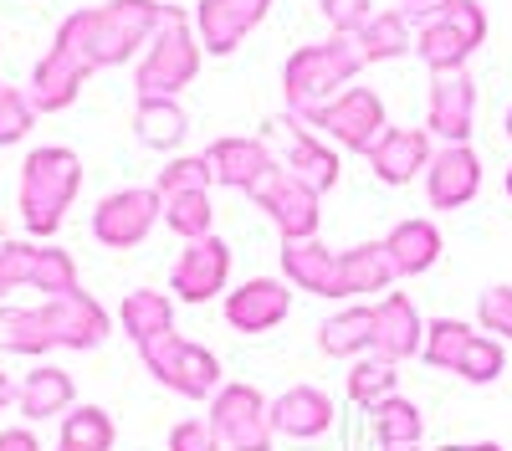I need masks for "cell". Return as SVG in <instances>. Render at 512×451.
I'll return each instance as SVG.
<instances>
[{
    "label": "cell",
    "mask_w": 512,
    "mask_h": 451,
    "mask_svg": "<svg viewBox=\"0 0 512 451\" xmlns=\"http://www.w3.org/2000/svg\"><path fill=\"white\" fill-rule=\"evenodd\" d=\"M16 390H21V385H11V375H6V369H0V410H6V405L16 400Z\"/></svg>",
    "instance_id": "cell-46"
},
{
    "label": "cell",
    "mask_w": 512,
    "mask_h": 451,
    "mask_svg": "<svg viewBox=\"0 0 512 451\" xmlns=\"http://www.w3.org/2000/svg\"><path fill=\"white\" fill-rule=\"evenodd\" d=\"M185 134H190V113H185L180 98H139L134 103V139L144 149L169 154V149L185 144Z\"/></svg>",
    "instance_id": "cell-29"
},
{
    "label": "cell",
    "mask_w": 512,
    "mask_h": 451,
    "mask_svg": "<svg viewBox=\"0 0 512 451\" xmlns=\"http://www.w3.org/2000/svg\"><path fill=\"white\" fill-rule=\"evenodd\" d=\"M364 72V52L354 36H328V41H308L282 62V98L292 113L318 108L328 98H338L344 88H354V77Z\"/></svg>",
    "instance_id": "cell-3"
},
{
    "label": "cell",
    "mask_w": 512,
    "mask_h": 451,
    "mask_svg": "<svg viewBox=\"0 0 512 451\" xmlns=\"http://www.w3.org/2000/svg\"><path fill=\"white\" fill-rule=\"evenodd\" d=\"M369 426L379 446H420L425 441V410L405 395H390L369 410Z\"/></svg>",
    "instance_id": "cell-32"
},
{
    "label": "cell",
    "mask_w": 512,
    "mask_h": 451,
    "mask_svg": "<svg viewBox=\"0 0 512 451\" xmlns=\"http://www.w3.org/2000/svg\"><path fill=\"white\" fill-rule=\"evenodd\" d=\"M502 134H507V139H512V108H507V113H502Z\"/></svg>",
    "instance_id": "cell-48"
},
{
    "label": "cell",
    "mask_w": 512,
    "mask_h": 451,
    "mask_svg": "<svg viewBox=\"0 0 512 451\" xmlns=\"http://www.w3.org/2000/svg\"><path fill=\"white\" fill-rule=\"evenodd\" d=\"M57 451H67V446H57Z\"/></svg>",
    "instance_id": "cell-53"
},
{
    "label": "cell",
    "mask_w": 512,
    "mask_h": 451,
    "mask_svg": "<svg viewBox=\"0 0 512 451\" xmlns=\"http://www.w3.org/2000/svg\"><path fill=\"white\" fill-rule=\"evenodd\" d=\"M415 21V57L436 72H461L472 52L487 41V11L482 0H441V6L410 16Z\"/></svg>",
    "instance_id": "cell-5"
},
{
    "label": "cell",
    "mask_w": 512,
    "mask_h": 451,
    "mask_svg": "<svg viewBox=\"0 0 512 451\" xmlns=\"http://www.w3.org/2000/svg\"><path fill=\"white\" fill-rule=\"evenodd\" d=\"M118 323L139 349V344H149V339L175 328V298L154 293V287H134V293H123V303H118Z\"/></svg>",
    "instance_id": "cell-30"
},
{
    "label": "cell",
    "mask_w": 512,
    "mask_h": 451,
    "mask_svg": "<svg viewBox=\"0 0 512 451\" xmlns=\"http://www.w3.org/2000/svg\"><path fill=\"white\" fill-rule=\"evenodd\" d=\"M159 21H164L159 0H108V6H82V11H72L57 26L52 47L72 52L88 72H103V67L134 62V52L144 57Z\"/></svg>",
    "instance_id": "cell-1"
},
{
    "label": "cell",
    "mask_w": 512,
    "mask_h": 451,
    "mask_svg": "<svg viewBox=\"0 0 512 451\" xmlns=\"http://www.w3.org/2000/svg\"><path fill=\"white\" fill-rule=\"evenodd\" d=\"M502 185H507V200H512V164H507V175H502Z\"/></svg>",
    "instance_id": "cell-50"
},
{
    "label": "cell",
    "mask_w": 512,
    "mask_h": 451,
    "mask_svg": "<svg viewBox=\"0 0 512 451\" xmlns=\"http://www.w3.org/2000/svg\"><path fill=\"white\" fill-rule=\"evenodd\" d=\"M11 293V282H6V272H0V298H6Z\"/></svg>",
    "instance_id": "cell-51"
},
{
    "label": "cell",
    "mask_w": 512,
    "mask_h": 451,
    "mask_svg": "<svg viewBox=\"0 0 512 451\" xmlns=\"http://www.w3.org/2000/svg\"><path fill=\"white\" fill-rule=\"evenodd\" d=\"M47 323H52V339L57 349H98L108 334H113V313L93 298V293H62V298H47Z\"/></svg>",
    "instance_id": "cell-19"
},
{
    "label": "cell",
    "mask_w": 512,
    "mask_h": 451,
    "mask_svg": "<svg viewBox=\"0 0 512 451\" xmlns=\"http://www.w3.org/2000/svg\"><path fill=\"white\" fill-rule=\"evenodd\" d=\"M0 451H41V441L31 426H11V431H0Z\"/></svg>",
    "instance_id": "cell-44"
},
{
    "label": "cell",
    "mask_w": 512,
    "mask_h": 451,
    "mask_svg": "<svg viewBox=\"0 0 512 451\" xmlns=\"http://www.w3.org/2000/svg\"><path fill=\"white\" fill-rule=\"evenodd\" d=\"M205 164H210V185H221V190H241L251 195V185L262 180L272 170V144L267 139H256V134H226L205 149Z\"/></svg>",
    "instance_id": "cell-21"
},
{
    "label": "cell",
    "mask_w": 512,
    "mask_h": 451,
    "mask_svg": "<svg viewBox=\"0 0 512 451\" xmlns=\"http://www.w3.org/2000/svg\"><path fill=\"white\" fill-rule=\"evenodd\" d=\"M359 41V52H364V67L374 62H400L415 52V21L405 11H374L369 26L354 36Z\"/></svg>",
    "instance_id": "cell-31"
},
{
    "label": "cell",
    "mask_w": 512,
    "mask_h": 451,
    "mask_svg": "<svg viewBox=\"0 0 512 451\" xmlns=\"http://www.w3.org/2000/svg\"><path fill=\"white\" fill-rule=\"evenodd\" d=\"M384 252L395 262V277H425L441 262L446 236L431 216H405V221L390 226V236H384Z\"/></svg>",
    "instance_id": "cell-24"
},
{
    "label": "cell",
    "mask_w": 512,
    "mask_h": 451,
    "mask_svg": "<svg viewBox=\"0 0 512 451\" xmlns=\"http://www.w3.org/2000/svg\"><path fill=\"white\" fill-rule=\"evenodd\" d=\"M472 334H477V328L461 323V318H425V349H420V359L431 369H441V375H456V359L466 354Z\"/></svg>",
    "instance_id": "cell-37"
},
{
    "label": "cell",
    "mask_w": 512,
    "mask_h": 451,
    "mask_svg": "<svg viewBox=\"0 0 512 451\" xmlns=\"http://www.w3.org/2000/svg\"><path fill=\"white\" fill-rule=\"evenodd\" d=\"M318 349L328 359H359V354H374V303H349L318 323Z\"/></svg>",
    "instance_id": "cell-27"
},
{
    "label": "cell",
    "mask_w": 512,
    "mask_h": 451,
    "mask_svg": "<svg viewBox=\"0 0 512 451\" xmlns=\"http://www.w3.org/2000/svg\"><path fill=\"white\" fill-rule=\"evenodd\" d=\"M16 405H21L26 421H52V416H67V410L77 405V385H72L67 369L36 364L31 375L21 380V390H16Z\"/></svg>",
    "instance_id": "cell-28"
},
{
    "label": "cell",
    "mask_w": 512,
    "mask_h": 451,
    "mask_svg": "<svg viewBox=\"0 0 512 451\" xmlns=\"http://www.w3.org/2000/svg\"><path fill=\"white\" fill-rule=\"evenodd\" d=\"M159 195H190V190H210V164L205 154H175L154 180Z\"/></svg>",
    "instance_id": "cell-39"
},
{
    "label": "cell",
    "mask_w": 512,
    "mask_h": 451,
    "mask_svg": "<svg viewBox=\"0 0 512 451\" xmlns=\"http://www.w3.org/2000/svg\"><path fill=\"white\" fill-rule=\"evenodd\" d=\"M338 277H344V298H384L400 282L384 241H359L349 252H338Z\"/></svg>",
    "instance_id": "cell-26"
},
{
    "label": "cell",
    "mask_w": 512,
    "mask_h": 451,
    "mask_svg": "<svg viewBox=\"0 0 512 451\" xmlns=\"http://www.w3.org/2000/svg\"><path fill=\"white\" fill-rule=\"evenodd\" d=\"M82 190V159L62 144H41L26 154L21 164V185H16V200H21V221L31 236L52 241L72 211V200Z\"/></svg>",
    "instance_id": "cell-2"
},
{
    "label": "cell",
    "mask_w": 512,
    "mask_h": 451,
    "mask_svg": "<svg viewBox=\"0 0 512 451\" xmlns=\"http://www.w3.org/2000/svg\"><path fill=\"white\" fill-rule=\"evenodd\" d=\"M93 72L82 67L72 52H62V47H52L47 57H41L36 67H31V108L36 113H62V108H72L77 103V93H82V82H88Z\"/></svg>",
    "instance_id": "cell-25"
},
{
    "label": "cell",
    "mask_w": 512,
    "mask_h": 451,
    "mask_svg": "<svg viewBox=\"0 0 512 451\" xmlns=\"http://www.w3.org/2000/svg\"><path fill=\"white\" fill-rule=\"evenodd\" d=\"M210 426L226 441V451H272L277 426H272V395H262L246 380H226L210 395Z\"/></svg>",
    "instance_id": "cell-8"
},
{
    "label": "cell",
    "mask_w": 512,
    "mask_h": 451,
    "mask_svg": "<svg viewBox=\"0 0 512 451\" xmlns=\"http://www.w3.org/2000/svg\"><path fill=\"white\" fill-rule=\"evenodd\" d=\"M6 241H11V236H6V231H0V246H6Z\"/></svg>",
    "instance_id": "cell-52"
},
{
    "label": "cell",
    "mask_w": 512,
    "mask_h": 451,
    "mask_svg": "<svg viewBox=\"0 0 512 451\" xmlns=\"http://www.w3.org/2000/svg\"><path fill=\"white\" fill-rule=\"evenodd\" d=\"M251 200H256V211H267V221L277 226L282 241L318 236V226H323V195L297 180L287 164H272V170L251 185Z\"/></svg>",
    "instance_id": "cell-9"
},
{
    "label": "cell",
    "mask_w": 512,
    "mask_h": 451,
    "mask_svg": "<svg viewBox=\"0 0 512 451\" xmlns=\"http://www.w3.org/2000/svg\"><path fill=\"white\" fill-rule=\"evenodd\" d=\"M333 421H338V405L318 385H287L282 395H272V426H277V436H287L297 446L323 441L333 431Z\"/></svg>",
    "instance_id": "cell-20"
},
{
    "label": "cell",
    "mask_w": 512,
    "mask_h": 451,
    "mask_svg": "<svg viewBox=\"0 0 512 451\" xmlns=\"http://www.w3.org/2000/svg\"><path fill=\"white\" fill-rule=\"evenodd\" d=\"M164 226L180 241H200L216 236V200L210 190H190V195H164Z\"/></svg>",
    "instance_id": "cell-36"
},
{
    "label": "cell",
    "mask_w": 512,
    "mask_h": 451,
    "mask_svg": "<svg viewBox=\"0 0 512 451\" xmlns=\"http://www.w3.org/2000/svg\"><path fill=\"white\" fill-rule=\"evenodd\" d=\"M267 139L282 144V164H287V170L303 180V185H313L318 195L338 190V175H344V164H338V149H333L323 134H313L292 108L277 113V118L267 123Z\"/></svg>",
    "instance_id": "cell-10"
},
{
    "label": "cell",
    "mask_w": 512,
    "mask_h": 451,
    "mask_svg": "<svg viewBox=\"0 0 512 451\" xmlns=\"http://www.w3.org/2000/svg\"><path fill=\"white\" fill-rule=\"evenodd\" d=\"M425 349V318L420 308L410 303V293H384L374 303V354L390 359V364H405Z\"/></svg>",
    "instance_id": "cell-23"
},
{
    "label": "cell",
    "mask_w": 512,
    "mask_h": 451,
    "mask_svg": "<svg viewBox=\"0 0 512 451\" xmlns=\"http://www.w3.org/2000/svg\"><path fill=\"white\" fill-rule=\"evenodd\" d=\"M482 195V154L472 144H441L425 170V200L431 211H461Z\"/></svg>",
    "instance_id": "cell-16"
},
{
    "label": "cell",
    "mask_w": 512,
    "mask_h": 451,
    "mask_svg": "<svg viewBox=\"0 0 512 451\" xmlns=\"http://www.w3.org/2000/svg\"><path fill=\"white\" fill-rule=\"evenodd\" d=\"M507 375V344L492 339V334H472L466 354L456 359V380L461 385H492Z\"/></svg>",
    "instance_id": "cell-38"
},
{
    "label": "cell",
    "mask_w": 512,
    "mask_h": 451,
    "mask_svg": "<svg viewBox=\"0 0 512 451\" xmlns=\"http://www.w3.org/2000/svg\"><path fill=\"white\" fill-rule=\"evenodd\" d=\"M318 11L333 36H359L374 16V0H318Z\"/></svg>",
    "instance_id": "cell-42"
},
{
    "label": "cell",
    "mask_w": 512,
    "mask_h": 451,
    "mask_svg": "<svg viewBox=\"0 0 512 451\" xmlns=\"http://www.w3.org/2000/svg\"><path fill=\"white\" fill-rule=\"evenodd\" d=\"M425 129H431V139H441V144H472V129H477V82H472L466 67L431 77Z\"/></svg>",
    "instance_id": "cell-15"
},
{
    "label": "cell",
    "mask_w": 512,
    "mask_h": 451,
    "mask_svg": "<svg viewBox=\"0 0 512 451\" xmlns=\"http://www.w3.org/2000/svg\"><path fill=\"white\" fill-rule=\"evenodd\" d=\"M297 118L344 154H369L384 139V129H390V113H384V98L374 88H344L338 98H328L318 108H303Z\"/></svg>",
    "instance_id": "cell-7"
},
{
    "label": "cell",
    "mask_w": 512,
    "mask_h": 451,
    "mask_svg": "<svg viewBox=\"0 0 512 451\" xmlns=\"http://www.w3.org/2000/svg\"><path fill=\"white\" fill-rule=\"evenodd\" d=\"M164 221V195L154 185H128V190H113L98 200L93 211V236L113 252H128V246H139L154 226Z\"/></svg>",
    "instance_id": "cell-11"
},
{
    "label": "cell",
    "mask_w": 512,
    "mask_h": 451,
    "mask_svg": "<svg viewBox=\"0 0 512 451\" xmlns=\"http://www.w3.org/2000/svg\"><path fill=\"white\" fill-rule=\"evenodd\" d=\"M0 272L11 287H36L47 298L77 293V262L62 246H36V241H6L0 246Z\"/></svg>",
    "instance_id": "cell-14"
},
{
    "label": "cell",
    "mask_w": 512,
    "mask_h": 451,
    "mask_svg": "<svg viewBox=\"0 0 512 451\" xmlns=\"http://www.w3.org/2000/svg\"><path fill=\"white\" fill-rule=\"evenodd\" d=\"M282 277L297 287V293H313V298H344V277H338V252L323 246V236H303V241H282Z\"/></svg>",
    "instance_id": "cell-22"
},
{
    "label": "cell",
    "mask_w": 512,
    "mask_h": 451,
    "mask_svg": "<svg viewBox=\"0 0 512 451\" xmlns=\"http://www.w3.org/2000/svg\"><path fill=\"white\" fill-rule=\"evenodd\" d=\"M272 0H200L195 6V36L205 57H231L241 41L267 21Z\"/></svg>",
    "instance_id": "cell-17"
},
{
    "label": "cell",
    "mask_w": 512,
    "mask_h": 451,
    "mask_svg": "<svg viewBox=\"0 0 512 451\" xmlns=\"http://www.w3.org/2000/svg\"><path fill=\"white\" fill-rule=\"evenodd\" d=\"M36 123V108L21 88H11V82H0V144H21L31 134Z\"/></svg>",
    "instance_id": "cell-41"
},
{
    "label": "cell",
    "mask_w": 512,
    "mask_h": 451,
    "mask_svg": "<svg viewBox=\"0 0 512 451\" xmlns=\"http://www.w3.org/2000/svg\"><path fill=\"white\" fill-rule=\"evenodd\" d=\"M139 359H144L149 375H154L164 390H175L180 400H210V395L226 385V369H221L216 349L185 339L180 328H169V334L139 344Z\"/></svg>",
    "instance_id": "cell-6"
},
{
    "label": "cell",
    "mask_w": 512,
    "mask_h": 451,
    "mask_svg": "<svg viewBox=\"0 0 512 451\" xmlns=\"http://www.w3.org/2000/svg\"><path fill=\"white\" fill-rule=\"evenodd\" d=\"M441 451H502L497 441H451V446H441Z\"/></svg>",
    "instance_id": "cell-45"
},
{
    "label": "cell",
    "mask_w": 512,
    "mask_h": 451,
    "mask_svg": "<svg viewBox=\"0 0 512 451\" xmlns=\"http://www.w3.org/2000/svg\"><path fill=\"white\" fill-rule=\"evenodd\" d=\"M287 313H292V282L287 277H246V282L231 287L226 303H221L226 328L231 334H246V339L282 328Z\"/></svg>",
    "instance_id": "cell-12"
},
{
    "label": "cell",
    "mask_w": 512,
    "mask_h": 451,
    "mask_svg": "<svg viewBox=\"0 0 512 451\" xmlns=\"http://www.w3.org/2000/svg\"><path fill=\"white\" fill-rule=\"evenodd\" d=\"M169 451H226V441L216 436V426H210L205 416H190V421H175L169 426Z\"/></svg>",
    "instance_id": "cell-43"
},
{
    "label": "cell",
    "mask_w": 512,
    "mask_h": 451,
    "mask_svg": "<svg viewBox=\"0 0 512 451\" xmlns=\"http://www.w3.org/2000/svg\"><path fill=\"white\" fill-rule=\"evenodd\" d=\"M379 451H425V446H379Z\"/></svg>",
    "instance_id": "cell-49"
},
{
    "label": "cell",
    "mask_w": 512,
    "mask_h": 451,
    "mask_svg": "<svg viewBox=\"0 0 512 451\" xmlns=\"http://www.w3.org/2000/svg\"><path fill=\"white\" fill-rule=\"evenodd\" d=\"M231 287V246L221 236H200L185 241V252L169 267V293L175 303H216V293Z\"/></svg>",
    "instance_id": "cell-13"
},
{
    "label": "cell",
    "mask_w": 512,
    "mask_h": 451,
    "mask_svg": "<svg viewBox=\"0 0 512 451\" xmlns=\"http://www.w3.org/2000/svg\"><path fill=\"white\" fill-rule=\"evenodd\" d=\"M477 328L502 344H512V282H497L477 298Z\"/></svg>",
    "instance_id": "cell-40"
},
{
    "label": "cell",
    "mask_w": 512,
    "mask_h": 451,
    "mask_svg": "<svg viewBox=\"0 0 512 451\" xmlns=\"http://www.w3.org/2000/svg\"><path fill=\"white\" fill-rule=\"evenodd\" d=\"M405 6V16H420V11H431V6H441V0H400Z\"/></svg>",
    "instance_id": "cell-47"
},
{
    "label": "cell",
    "mask_w": 512,
    "mask_h": 451,
    "mask_svg": "<svg viewBox=\"0 0 512 451\" xmlns=\"http://www.w3.org/2000/svg\"><path fill=\"white\" fill-rule=\"evenodd\" d=\"M200 62H205V47L195 36V16L180 6H164V21L134 67V93L139 98H180L200 77Z\"/></svg>",
    "instance_id": "cell-4"
},
{
    "label": "cell",
    "mask_w": 512,
    "mask_h": 451,
    "mask_svg": "<svg viewBox=\"0 0 512 451\" xmlns=\"http://www.w3.org/2000/svg\"><path fill=\"white\" fill-rule=\"evenodd\" d=\"M344 385H349V400H354V405L374 410L379 400H390V395H400V364H390V359H379V354H359V359L349 364V375H344Z\"/></svg>",
    "instance_id": "cell-34"
},
{
    "label": "cell",
    "mask_w": 512,
    "mask_h": 451,
    "mask_svg": "<svg viewBox=\"0 0 512 451\" xmlns=\"http://www.w3.org/2000/svg\"><path fill=\"white\" fill-rule=\"evenodd\" d=\"M364 159H369L379 185L400 190V185H410V180H420L425 170H431L436 144H431V129H384V139Z\"/></svg>",
    "instance_id": "cell-18"
},
{
    "label": "cell",
    "mask_w": 512,
    "mask_h": 451,
    "mask_svg": "<svg viewBox=\"0 0 512 451\" xmlns=\"http://www.w3.org/2000/svg\"><path fill=\"white\" fill-rule=\"evenodd\" d=\"M118 426L103 405H72L62 416V446L67 451H113Z\"/></svg>",
    "instance_id": "cell-35"
},
{
    "label": "cell",
    "mask_w": 512,
    "mask_h": 451,
    "mask_svg": "<svg viewBox=\"0 0 512 451\" xmlns=\"http://www.w3.org/2000/svg\"><path fill=\"white\" fill-rule=\"evenodd\" d=\"M0 349L6 354H47V349H57L47 308H0Z\"/></svg>",
    "instance_id": "cell-33"
}]
</instances>
